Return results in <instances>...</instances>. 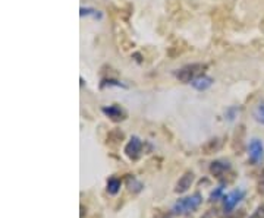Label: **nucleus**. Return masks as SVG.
Instances as JSON below:
<instances>
[{"mask_svg":"<svg viewBox=\"0 0 264 218\" xmlns=\"http://www.w3.org/2000/svg\"><path fill=\"white\" fill-rule=\"evenodd\" d=\"M252 117L257 123L264 125V101H260L254 110H252Z\"/></svg>","mask_w":264,"mask_h":218,"instance_id":"9d476101","label":"nucleus"},{"mask_svg":"<svg viewBox=\"0 0 264 218\" xmlns=\"http://www.w3.org/2000/svg\"><path fill=\"white\" fill-rule=\"evenodd\" d=\"M103 113H104L107 117H110L113 122H120V120L125 119V113H123V110L120 109V107H117V106L104 107V109H103Z\"/></svg>","mask_w":264,"mask_h":218,"instance_id":"1a4fd4ad","label":"nucleus"},{"mask_svg":"<svg viewBox=\"0 0 264 218\" xmlns=\"http://www.w3.org/2000/svg\"><path fill=\"white\" fill-rule=\"evenodd\" d=\"M231 170V164L228 161H213L210 166V173L216 177H222L225 173Z\"/></svg>","mask_w":264,"mask_h":218,"instance_id":"0eeeda50","label":"nucleus"},{"mask_svg":"<svg viewBox=\"0 0 264 218\" xmlns=\"http://www.w3.org/2000/svg\"><path fill=\"white\" fill-rule=\"evenodd\" d=\"M191 84H192V87H194L195 90H198V91H206L207 88L212 87L213 79L206 77V75H198L197 78H194L191 81Z\"/></svg>","mask_w":264,"mask_h":218,"instance_id":"6e6552de","label":"nucleus"},{"mask_svg":"<svg viewBox=\"0 0 264 218\" xmlns=\"http://www.w3.org/2000/svg\"><path fill=\"white\" fill-rule=\"evenodd\" d=\"M194 173L192 172H186L183 176H182L181 179L178 180V183H176V187H175V192L176 193H185L191 185L194 183Z\"/></svg>","mask_w":264,"mask_h":218,"instance_id":"423d86ee","label":"nucleus"},{"mask_svg":"<svg viewBox=\"0 0 264 218\" xmlns=\"http://www.w3.org/2000/svg\"><path fill=\"white\" fill-rule=\"evenodd\" d=\"M204 67L206 66L204 64H200V63L185 66V67H182L181 70L176 72V78L181 79L182 82H191L192 79L197 78V75L201 72V69H204Z\"/></svg>","mask_w":264,"mask_h":218,"instance_id":"20e7f679","label":"nucleus"},{"mask_svg":"<svg viewBox=\"0 0 264 218\" xmlns=\"http://www.w3.org/2000/svg\"><path fill=\"white\" fill-rule=\"evenodd\" d=\"M120 180L119 179H115V177H112V179H109L107 180V187H106V190L110 193V195H116L119 190H120Z\"/></svg>","mask_w":264,"mask_h":218,"instance_id":"9b49d317","label":"nucleus"},{"mask_svg":"<svg viewBox=\"0 0 264 218\" xmlns=\"http://www.w3.org/2000/svg\"><path fill=\"white\" fill-rule=\"evenodd\" d=\"M156 218H172L169 214H159Z\"/></svg>","mask_w":264,"mask_h":218,"instance_id":"f3484780","label":"nucleus"},{"mask_svg":"<svg viewBox=\"0 0 264 218\" xmlns=\"http://www.w3.org/2000/svg\"><path fill=\"white\" fill-rule=\"evenodd\" d=\"M141 153H143V142H141L140 138L132 136L129 142L126 143V147H125V154L131 160H138V157L141 156Z\"/></svg>","mask_w":264,"mask_h":218,"instance_id":"39448f33","label":"nucleus"},{"mask_svg":"<svg viewBox=\"0 0 264 218\" xmlns=\"http://www.w3.org/2000/svg\"><path fill=\"white\" fill-rule=\"evenodd\" d=\"M249 218H264V203H261L260 206H257V209L252 212V215Z\"/></svg>","mask_w":264,"mask_h":218,"instance_id":"2eb2a0df","label":"nucleus"},{"mask_svg":"<svg viewBox=\"0 0 264 218\" xmlns=\"http://www.w3.org/2000/svg\"><path fill=\"white\" fill-rule=\"evenodd\" d=\"M128 189H129L131 192H140V190L143 189V185H141L137 179L128 177Z\"/></svg>","mask_w":264,"mask_h":218,"instance_id":"ddd939ff","label":"nucleus"},{"mask_svg":"<svg viewBox=\"0 0 264 218\" xmlns=\"http://www.w3.org/2000/svg\"><path fill=\"white\" fill-rule=\"evenodd\" d=\"M248 157L252 164H260L264 160V145L263 142L257 138L249 140L248 143Z\"/></svg>","mask_w":264,"mask_h":218,"instance_id":"7ed1b4c3","label":"nucleus"},{"mask_svg":"<svg viewBox=\"0 0 264 218\" xmlns=\"http://www.w3.org/2000/svg\"><path fill=\"white\" fill-rule=\"evenodd\" d=\"M81 15H93L94 18H97L99 16L100 18V14H97V11H94V9H81Z\"/></svg>","mask_w":264,"mask_h":218,"instance_id":"dca6fc26","label":"nucleus"},{"mask_svg":"<svg viewBox=\"0 0 264 218\" xmlns=\"http://www.w3.org/2000/svg\"><path fill=\"white\" fill-rule=\"evenodd\" d=\"M203 218H212V215H210V214H206Z\"/></svg>","mask_w":264,"mask_h":218,"instance_id":"a211bd4d","label":"nucleus"},{"mask_svg":"<svg viewBox=\"0 0 264 218\" xmlns=\"http://www.w3.org/2000/svg\"><path fill=\"white\" fill-rule=\"evenodd\" d=\"M223 189H225V183L219 185L215 190L212 192L210 195V201H219V199H223Z\"/></svg>","mask_w":264,"mask_h":218,"instance_id":"f8f14e48","label":"nucleus"},{"mask_svg":"<svg viewBox=\"0 0 264 218\" xmlns=\"http://www.w3.org/2000/svg\"><path fill=\"white\" fill-rule=\"evenodd\" d=\"M245 198V192L242 189H235L229 192L226 196H223V211L226 214H231L235 206Z\"/></svg>","mask_w":264,"mask_h":218,"instance_id":"f03ea898","label":"nucleus"},{"mask_svg":"<svg viewBox=\"0 0 264 218\" xmlns=\"http://www.w3.org/2000/svg\"><path fill=\"white\" fill-rule=\"evenodd\" d=\"M257 190H258V193L264 196V170L260 174V177H258V183H257Z\"/></svg>","mask_w":264,"mask_h":218,"instance_id":"4468645a","label":"nucleus"},{"mask_svg":"<svg viewBox=\"0 0 264 218\" xmlns=\"http://www.w3.org/2000/svg\"><path fill=\"white\" fill-rule=\"evenodd\" d=\"M203 202V196L200 192H195L194 195L191 196H186V198H182L178 199L176 202L173 203L172 206V214L175 215H186L192 211H195L198 206Z\"/></svg>","mask_w":264,"mask_h":218,"instance_id":"f257e3e1","label":"nucleus"}]
</instances>
